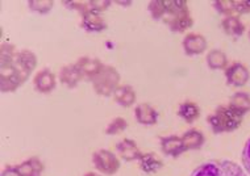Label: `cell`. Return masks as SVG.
<instances>
[{
    "label": "cell",
    "instance_id": "obj_15",
    "mask_svg": "<svg viewBox=\"0 0 250 176\" xmlns=\"http://www.w3.org/2000/svg\"><path fill=\"white\" fill-rule=\"evenodd\" d=\"M83 79L77 65H66L60 71V80L67 88H75Z\"/></svg>",
    "mask_w": 250,
    "mask_h": 176
},
{
    "label": "cell",
    "instance_id": "obj_5",
    "mask_svg": "<svg viewBox=\"0 0 250 176\" xmlns=\"http://www.w3.org/2000/svg\"><path fill=\"white\" fill-rule=\"evenodd\" d=\"M24 82L19 77L18 71L13 66V60L9 63L0 65V90L3 94L15 92L19 87L22 86Z\"/></svg>",
    "mask_w": 250,
    "mask_h": 176
},
{
    "label": "cell",
    "instance_id": "obj_8",
    "mask_svg": "<svg viewBox=\"0 0 250 176\" xmlns=\"http://www.w3.org/2000/svg\"><path fill=\"white\" fill-rule=\"evenodd\" d=\"M164 20L168 25V28L175 33H183L194 25V19L191 16L188 9L178 12L177 15H173V16H166Z\"/></svg>",
    "mask_w": 250,
    "mask_h": 176
},
{
    "label": "cell",
    "instance_id": "obj_35",
    "mask_svg": "<svg viewBox=\"0 0 250 176\" xmlns=\"http://www.w3.org/2000/svg\"><path fill=\"white\" fill-rule=\"evenodd\" d=\"M117 4H121V5H129V4H132V1H117Z\"/></svg>",
    "mask_w": 250,
    "mask_h": 176
},
{
    "label": "cell",
    "instance_id": "obj_36",
    "mask_svg": "<svg viewBox=\"0 0 250 176\" xmlns=\"http://www.w3.org/2000/svg\"><path fill=\"white\" fill-rule=\"evenodd\" d=\"M84 176H102V175H99V174H96V172H87V174Z\"/></svg>",
    "mask_w": 250,
    "mask_h": 176
},
{
    "label": "cell",
    "instance_id": "obj_37",
    "mask_svg": "<svg viewBox=\"0 0 250 176\" xmlns=\"http://www.w3.org/2000/svg\"><path fill=\"white\" fill-rule=\"evenodd\" d=\"M249 39H250V32H249Z\"/></svg>",
    "mask_w": 250,
    "mask_h": 176
},
{
    "label": "cell",
    "instance_id": "obj_11",
    "mask_svg": "<svg viewBox=\"0 0 250 176\" xmlns=\"http://www.w3.org/2000/svg\"><path fill=\"white\" fill-rule=\"evenodd\" d=\"M56 75L49 69L41 70L40 73L36 74L35 79H33V86L40 94L52 92L56 88Z\"/></svg>",
    "mask_w": 250,
    "mask_h": 176
},
{
    "label": "cell",
    "instance_id": "obj_16",
    "mask_svg": "<svg viewBox=\"0 0 250 176\" xmlns=\"http://www.w3.org/2000/svg\"><path fill=\"white\" fill-rule=\"evenodd\" d=\"M134 117L138 124L147 125V126L154 125L158 121V113L150 104L147 103L138 104L134 109Z\"/></svg>",
    "mask_w": 250,
    "mask_h": 176
},
{
    "label": "cell",
    "instance_id": "obj_25",
    "mask_svg": "<svg viewBox=\"0 0 250 176\" xmlns=\"http://www.w3.org/2000/svg\"><path fill=\"white\" fill-rule=\"evenodd\" d=\"M149 13L154 20H161L166 18V7H165V0H151L147 4Z\"/></svg>",
    "mask_w": 250,
    "mask_h": 176
},
{
    "label": "cell",
    "instance_id": "obj_29",
    "mask_svg": "<svg viewBox=\"0 0 250 176\" xmlns=\"http://www.w3.org/2000/svg\"><path fill=\"white\" fill-rule=\"evenodd\" d=\"M213 7L217 12L224 15L225 18L236 15L234 7H233V0H216V1H213Z\"/></svg>",
    "mask_w": 250,
    "mask_h": 176
},
{
    "label": "cell",
    "instance_id": "obj_2",
    "mask_svg": "<svg viewBox=\"0 0 250 176\" xmlns=\"http://www.w3.org/2000/svg\"><path fill=\"white\" fill-rule=\"evenodd\" d=\"M190 176H246L244 168L233 160H208L195 168Z\"/></svg>",
    "mask_w": 250,
    "mask_h": 176
},
{
    "label": "cell",
    "instance_id": "obj_32",
    "mask_svg": "<svg viewBox=\"0 0 250 176\" xmlns=\"http://www.w3.org/2000/svg\"><path fill=\"white\" fill-rule=\"evenodd\" d=\"M111 1L109 0H90V8L96 13H100L109 8Z\"/></svg>",
    "mask_w": 250,
    "mask_h": 176
},
{
    "label": "cell",
    "instance_id": "obj_13",
    "mask_svg": "<svg viewBox=\"0 0 250 176\" xmlns=\"http://www.w3.org/2000/svg\"><path fill=\"white\" fill-rule=\"evenodd\" d=\"M161 150L165 155L167 156H173V158H177L182 153H185V145L182 142L181 137H177V136H167V137H161Z\"/></svg>",
    "mask_w": 250,
    "mask_h": 176
},
{
    "label": "cell",
    "instance_id": "obj_20",
    "mask_svg": "<svg viewBox=\"0 0 250 176\" xmlns=\"http://www.w3.org/2000/svg\"><path fill=\"white\" fill-rule=\"evenodd\" d=\"M16 167L21 172L22 176H41L45 170V166L37 156H32L28 160H24Z\"/></svg>",
    "mask_w": 250,
    "mask_h": 176
},
{
    "label": "cell",
    "instance_id": "obj_31",
    "mask_svg": "<svg viewBox=\"0 0 250 176\" xmlns=\"http://www.w3.org/2000/svg\"><path fill=\"white\" fill-rule=\"evenodd\" d=\"M234 13L237 15H248L250 13V0H233Z\"/></svg>",
    "mask_w": 250,
    "mask_h": 176
},
{
    "label": "cell",
    "instance_id": "obj_4",
    "mask_svg": "<svg viewBox=\"0 0 250 176\" xmlns=\"http://www.w3.org/2000/svg\"><path fill=\"white\" fill-rule=\"evenodd\" d=\"M92 163L104 175H113L120 170V160L109 150L102 149L92 154Z\"/></svg>",
    "mask_w": 250,
    "mask_h": 176
},
{
    "label": "cell",
    "instance_id": "obj_27",
    "mask_svg": "<svg viewBox=\"0 0 250 176\" xmlns=\"http://www.w3.org/2000/svg\"><path fill=\"white\" fill-rule=\"evenodd\" d=\"M126 128H128V121L123 117H116L108 124V126L105 128V134L107 136H116V134L124 132Z\"/></svg>",
    "mask_w": 250,
    "mask_h": 176
},
{
    "label": "cell",
    "instance_id": "obj_24",
    "mask_svg": "<svg viewBox=\"0 0 250 176\" xmlns=\"http://www.w3.org/2000/svg\"><path fill=\"white\" fill-rule=\"evenodd\" d=\"M207 65L211 70H225L228 67V58L224 52L219 49H213L208 53Z\"/></svg>",
    "mask_w": 250,
    "mask_h": 176
},
{
    "label": "cell",
    "instance_id": "obj_34",
    "mask_svg": "<svg viewBox=\"0 0 250 176\" xmlns=\"http://www.w3.org/2000/svg\"><path fill=\"white\" fill-rule=\"evenodd\" d=\"M0 176H22L16 166H5Z\"/></svg>",
    "mask_w": 250,
    "mask_h": 176
},
{
    "label": "cell",
    "instance_id": "obj_7",
    "mask_svg": "<svg viewBox=\"0 0 250 176\" xmlns=\"http://www.w3.org/2000/svg\"><path fill=\"white\" fill-rule=\"evenodd\" d=\"M225 78H227V83L229 86L233 87H244L246 83L249 82L250 73L248 67L242 63H232L225 69Z\"/></svg>",
    "mask_w": 250,
    "mask_h": 176
},
{
    "label": "cell",
    "instance_id": "obj_10",
    "mask_svg": "<svg viewBox=\"0 0 250 176\" xmlns=\"http://www.w3.org/2000/svg\"><path fill=\"white\" fill-rule=\"evenodd\" d=\"M75 65L78 66V69L81 70L83 79H87L90 82H92L99 75L100 71L104 67V65L100 62V59H98V58H91V57H82V58H79Z\"/></svg>",
    "mask_w": 250,
    "mask_h": 176
},
{
    "label": "cell",
    "instance_id": "obj_14",
    "mask_svg": "<svg viewBox=\"0 0 250 176\" xmlns=\"http://www.w3.org/2000/svg\"><path fill=\"white\" fill-rule=\"evenodd\" d=\"M82 28L88 33H100L107 29V22L100 16V13L88 11L82 16Z\"/></svg>",
    "mask_w": 250,
    "mask_h": 176
},
{
    "label": "cell",
    "instance_id": "obj_21",
    "mask_svg": "<svg viewBox=\"0 0 250 176\" xmlns=\"http://www.w3.org/2000/svg\"><path fill=\"white\" fill-rule=\"evenodd\" d=\"M221 26L223 29L228 36H232V37H240V36L244 35L245 32V25L244 22L241 21V19L238 16H228V18L223 19L221 21Z\"/></svg>",
    "mask_w": 250,
    "mask_h": 176
},
{
    "label": "cell",
    "instance_id": "obj_23",
    "mask_svg": "<svg viewBox=\"0 0 250 176\" xmlns=\"http://www.w3.org/2000/svg\"><path fill=\"white\" fill-rule=\"evenodd\" d=\"M229 107L240 113L241 116H245L250 112V95L246 92H236L230 98Z\"/></svg>",
    "mask_w": 250,
    "mask_h": 176
},
{
    "label": "cell",
    "instance_id": "obj_3",
    "mask_svg": "<svg viewBox=\"0 0 250 176\" xmlns=\"http://www.w3.org/2000/svg\"><path fill=\"white\" fill-rule=\"evenodd\" d=\"M120 83V74L112 66H104L98 77L92 80V87L99 96L108 98L113 95Z\"/></svg>",
    "mask_w": 250,
    "mask_h": 176
},
{
    "label": "cell",
    "instance_id": "obj_33",
    "mask_svg": "<svg viewBox=\"0 0 250 176\" xmlns=\"http://www.w3.org/2000/svg\"><path fill=\"white\" fill-rule=\"evenodd\" d=\"M242 164L245 171L250 175V138L246 141L244 150H242Z\"/></svg>",
    "mask_w": 250,
    "mask_h": 176
},
{
    "label": "cell",
    "instance_id": "obj_17",
    "mask_svg": "<svg viewBox=\"0 0 250 176\" xmlns=\"http://www.w3.org/2000/svg\"><path fill=\"white\" fill-rule=\"evenodd\" d=\"M181 138L182 142H183V145H185L186 151L199 150V149H202L203 145H204V142H206L204 134L198 129L187 130Z\"/></svg>",
    "mask_w": 250,
    "mask_h": 176
},
{
    "label": "cell",
    "instance_id": "obj_30",
    "mask_svg": "<svg viewBox=\"0 0 250 176\" xmlns=\"http://www.w3.org/2000/svg\"><path fill=\"white\" fill-rule=\"evenodd\" d=\"M65 4L67 7H70V9H75L81 15H84L88 11H91L90 8V1H79V0H73V1H65Z\"/></svg>",
    "mask_w": 250,
    "mask_h": 176
},
{
    "label": "cell",
    "instance_id": "obj_18",
    "mask_svg": "<svg viewBox=\"0 0 250 176\" xmlns=\"http://www.w3.org/2000/svg\"><path fill=\"white\" fill-rule=\"evenodd\" d=\"M138 163H140L141 171H144L145 174H154V172L160 171L164 166L162 159L158 158L154 153L141 154V156L138 159Z\"/></svg>",
    "mask_w": 250,
    "mask_h": 176
},
{
    "label": "cell",
    "instance_id": "obj_6",
    "mask_svg": "<svg viewBox=\"0 0 250 176\" xmlns=\"http://www.w3.org/2000/svg\"><path fill=\"white\" fill-rule=\"evenodd\" d=\"M13 66L18 71L19 77L21 78L22 82L25 83L32 71H35V69L37 67V57L30 50L18 52V54L13 58Z\"/></svg>",
    "mask_w": 250,
    "mask_h": 176
},
{
    "label": "cell",
    "instance_id": "obj_28",
    "mask_svg": "<svg viewBox=\"0 0 250 176\" xmlns=\"http://www.w3.org/2000/svg\"><path fill=\"white\" fill-rule=\"evenodd\" d=\"M16 54H18L16 47L13 46L12 43H1V47H0V65L1 63H9V62H12Z\"/></svg>",
    "mask_w": 250,
    "mask_h": 176
},
{
    "label": "cell",
    "instance_id": "obj_12",
    "mask_svg": "<svg viewBox=\"0 0 250 176\" xmlns=\"http://www.w3.org/2000/svg\"><path fill=\"white\" fill-rule=\"evenodd\" d=\"M117 153L120 154L121 159H124L125 162H133V160H138L141 156V151L138 149L137 143L130 139V138H124L120 142H117L116 145Z\"/></svg>",
    "mask_w": 250,
    "mask_h": 176
},
{
    "label": "cell",
    "instance_id": "obj_26",
    "mask_svg": "<svg viewBox=\"0 0 250 176\" xmlns=\"http://www.w3.org/2000/svg\"><path fill=\"white\" fill-rule=\"evenodd\" d=\"M54 1L53 0H30L28 1V7L30 11H33L40 15H45L52 11Z\"/></svg>",
    "mask_w": 250,
    "mask_h": 176
},
{
    "label": "cell",
    "instance_id": "obj_19",
    "mask_svg": "<svg viewBox=\"0 0 250 176\" xmlns=\"http://www.w3.org/2000/svg\"><path fill=\"white\" fill-rule=\"evenodd\" d=\"M113 98L116 100V103L119 105L124 108L132 107L134 103H136V92L130 86H119L116 88V91L113 92Z\"/></svg>",
    "mask_w": 250,
    "mask_h": 176
},
{
    "label": "cell",
    "instance_id": "obj_9",
    "mask_svg": "<svg viewBox=\"0 0 250 176\" xmlns=\"http://www.w3.org/2000/svg\"><path fill=\"white\" fill-rule=\"evenodd\" d=\"M182 46L187 56H200L207 50V39L199 33H188L183 39Z\"/></svg>",
    "mask_w": 250,
    "mask_h": 176
},
{
    "label": "cell",
    "instance_id": "obj_22",
    "mask_svg": "<svg viewBox=\"0 0 250 176\" xmlns=\"http://www.w3.org/2000/svg\"><path fill=\"white\" fill-rule=\"evenodd\" d=\"M178 116L187 124H192L200 117V108L194 101H185L178 108Z\"/></svg>",
    "mask_w": 250,
    "mask_h": 176
},
{
    "label": "cell",
    "instance_id": "obj_1",
    "mask_svg": "<svg viewBox=\"0 0 250 176\" xmlns=\"http://www.w3.org/2000/svg\"><path fill=\"white\" fill-rule=\"evenodd\" d=\"M244 116L232 109L229 105H220L208 117L207 121L215 134L230 133L237 130L242 124Z\"/></svg>",
    "mask_w": 250,
    "mask_h": 176
}]
</instances>
